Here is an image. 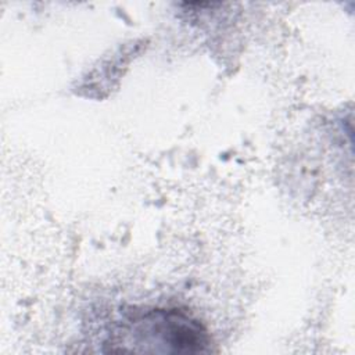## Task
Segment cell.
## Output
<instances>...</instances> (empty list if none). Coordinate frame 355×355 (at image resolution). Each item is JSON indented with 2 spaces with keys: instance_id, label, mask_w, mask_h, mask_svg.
Instances as JSON below:
<instances>
[{
  "instance_id": "6da1fadb",
  "label": "cell",
  "mask_w": 355,
  "mask_h": 355,
  "mask_svg": "<svg viewBox=\"0 0 355 355\" xmlns=\"http://www.w3.org/2000/svg\"><path fill=\"white\" fill-rule=\"evenodd\" d=\"M107 344L111 351L200 354L211 338L200 320L178 308L132 311L119 320Z\"/></svg>"
}]
</instances>
